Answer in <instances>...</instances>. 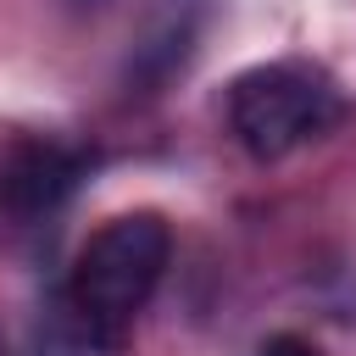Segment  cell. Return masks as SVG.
<instances>
[{
    "mask_svg": "<svg viewBox=\"0 0 356 356\" xmlns=\"http://www.w3.org/2000/svg\"><path fill=\"white\" fill-rule=\"evenodd\" d=\"M172 261V228L156 211H122L100 222L67 278V317L89 350H117L156 295L161 273Z\"/></svg>",
    "mask_w": 356,
    "mask_h": 356,
    "instance_id": "cell-1",
    "label": "cell"
},
{
    "mask_svg": "<svg viewBox=\"0 0 356 356\" xmlns=\"http://www.w3.org/2000/svg\"><path fill=\"white\" fill-rule=\"evenodd\" d=\"M345 122V95L317 61H261L228 83V128L256 161H284Z\"/></svg>",
    "mask_w": 356,
    "mask_h": 356,
    "instance_id": "cell-2",
    "label": "cell"
},
{
    "mask_svg": "<svg viewBox=\"0 0 356 356\" xmlns=\"http://www.w3.org/2000/svg\"><path fill=\"white\" fill-rule=\"evenodd\" d=\"M89 172V156L61 139H17L0 156V211L17 222L56 217Z\"/></svg>",
    "mask_w": 356,
    "mask_h": 356,
    "instance_id": "cell-3",
    "label": "cell"
},
{
    "mask_svg": "<svg viewBox=\"0 0 356 356\" xmlns=\"http://www.w3.org/2000/svg\"><path fill=\"white\" fill-rule=\"evenodd\" d=\"M206 22H211V0H156L122 61L128 95H161L172 78H184L206 39Z\"/></svg>",
    "mask_w": 356,
    "mask_h": 356,
    "instance_id": "cell-4",
    "label": "cell"
},
{
    "mask_svg": "<svg viewBox=\"0 0 356 356\" xmlns=\"http://www.w3.org/2000/svg\"><path fill=\"white\" fill-rule=\"evenodd\" d=\"M256 356H323L306 334H267L261 345H256Z\"/></svg>",
    "mask_w": 356,
    "mask_h": 356,
    "instance_id": "cell-5",
    "label": "cell"
},
{
    "mask_svg": "<svg viewBox=\"0 0 356 356\" xmlns=\"http://www.w3.org/2000/svg\"><path fill=\"white\" fill-rule=\"evenodd\" d=\"M0 356H11V350H6V339H0Z\"/></svg>",
    "mask_w": 356,
    "mask_h": 356,
    "instance_id": "cell-6",
    "label": "cell"
}]
</instances>
